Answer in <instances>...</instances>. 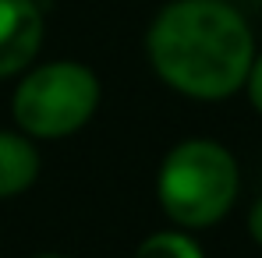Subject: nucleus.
Instances as JSON below:
<instances>
[{"mask_svg":"<svg viewBox=\"0 0 262 258\" xmlns=\"http://www.w3.org/2000/svg\"><path fill=\"white\" fill-rule=\"evenodd\" d=\"M149 60L170 88L191 99H227L255 60L248 21L227 0H174L149 29Z\"/></svg>","mask_w":262,"mask_h":258,"instance_id":"1","label":"nucleus"},{"mask_svg":"<svg viewBox=\"0 0 262 258\" xmlns=\"http://www.w3.org/2000/svg\"><path fill=\"white\" fill-rule=\"evenodd\" d=\"M156 195L177 226H213L237 198V163L220 142L188 138L167 152Z\"/></svg>","mask_w":262,"mask_h":258,"instance_id":"2","label":"nucleus"},{"mask_svg":"<svg viewBox=\"0 0 262 258\" xmlns=\"http://www.w3.org/2000/svg\"><path fill=\"white\" fill-rule=\"evenodd\" d=\"M99 106V82L85 64L53 60L21 78L14 92V121L32 138H64L85 128Z\"/></svg>","mask_w":262,"mask_h":258,"instance_id":"3","label":"nucleus"},{"mask_svg":"<svg viewBox=\"0 0 262 258\" xmlns=\"http://www.w3.org/2000/svg\"><path fill=\"white\" fill-rule=\"evenodd\" d=\"M43 43V11L36 0H0V78L21 75Z\"/></svg>","mask_w":262,"mask_h":258,"instance_id":"4","label":"nucleus"},{"mask_svg":"<svg viewBox=\"0 0 262 258\" xmlns=\"http://www.w3.org/2000/svg\"><path fill=\"white\" fill-rule=\"evenodd\" d=\"M39 177V152L25 134L0 131V198L21 195Z\"/></svg>","mask_w":262,"mask_h":258,"instance_id":"5","label":"nucleus"},{"mask_svg":"<svg viewBox=\"0 0 262 258\" xmlns=\"http://www.w3.org/2000/svg\"><path fill=\"white\" fill-rule=\"evenodd\" d=\"M135 258H206V255H202V248L188 233L160 230V233H152V237H145L138 244Z\"/></svg>","mask_w":262,"mask_h":258,"instance_id":"6","label":"nucleus"},{"mask_svg":"<svg viewBox=\"0 0 262 258\" xmlns=\"http://www.w3.org/2000/svg\"><path fill=\"white\" fill-rule=\"evenodd\" d=\"M245 85H248V99H252V106H255V110L262 113V53L255 57V60H252Z\"/></svg>","mask_w":262,"mask_h":258,"instance_id":"7","label":"nucleus"},{"mask_svg":"<svg viewBox=\"0 0 262 258\" xmlns=\"http://www.w3.org/2000/svg\"><path fill=\"white\" fill-rule=\"evenodd\" d=\"M248 230H252L255 244H262V198L255 202V209H252V216H248Z\"/></svg>","mask_w":262,"mask_h":258,"instance_id":"8","label":"nucleus"},{"mask_svg":"<svg viewBox=\"0 0 262 258\" xmlns=\"http://www.w3.org/2000/svg\"><path fill=\"white\" fill-rule=\"evenodd\" d=\"M36 258H64V255H36Z\"/></svg>","mask_w":262,"mask_h":258,"instance_id":"9","label":"nucleus"}]
</instances>
